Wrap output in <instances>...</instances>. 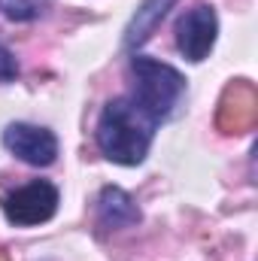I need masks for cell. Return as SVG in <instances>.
Wrapping results in <instances>:
<instances>
[{"label": "cell", "instance_id": "cell-3", "mask_svg": "<svg viewBox=\"0 0 258 261\" xmlns=\"http://www.w3.org/2000/svg\"><path fill=\"white\" fill-rule=\"evenodd\" d=\"M58 210V189L46 179H34L21 189H15L12 195L3 200V213L12 225L18 228H31L40 222H49Z\"/></svg>", "mask_w": 258, "mask_h": 261}, {"label": "cell", "instance_id": "cell-1", "mask_svg": "<svg viewBox=\"0 0 258 261\" xmlns=\"http://www.w3.org/2000/svg\"><path fill=\"white\" fill-rule=\"evenodd\" d=\"M158 119L152 113H146L131 94L116 97L104 107L100 119H97V149L113 161V164H125L134 167L149 155V146L155 140L158 130Z\"/></svg>", "mask_w": 258, "mask_h": 261}, {"label": "cell", "instance_id": "cell-10", "mask_svg": "<svg viewBox=\"0 0 258 261\" xmlns=\"http://www.w3.org/2000/svg\"><path fill=\"white\" fill-rule=\"evenodd\" d=\"M18 76V61H15V55L6 49V46H0V82H12Z\"/></svg>", "mask_w": 258, "mask_h": 261}, {"label": "cell", "instance_id": "cell-4", "mask_svg": "<svg viewBox=\"0 0 258 261\" xmlns=\"http://www.w3.org/2000/svg\"><path fill=\"white\" fill-rule=\"evenodd\" d=\"M216 34H219L216 9L200 3V6H194V9L179 15V21H176V49L183 52V58L197 64L216 46Z\"/></svg>", "mask_w": 258, "mask_h": 261}, {"label": "cell", "instance_id": "cell-8", "mask_svg": "<svg viewBox=\"0 0 258 261\" xmlns=\"http://www.w3.org/2000/svg\"><path fill=\"white\" fill-rule=\"evenodd\" d=\"M173 3H176V0H146V3L134 12L131 24L125 28V49L137 52V49L155 34V28L164 21V15L173 9Z\"/></svg>", "mask_w": 258, "mask_h": 261}, {"label": "cell", "instance_id": "cell-11", "mask_svg": "<svg viewBox=\"0 0 258 261\" xmlns=\"http://www.w3.org/2000/svg\"><path fill=\"white\" fill-rule=\"evenodd\" d=\"M0 261H9V258H6V255H3V252H0Z\"/></svg>", "mask_w": 258, "mask_h": 261}, {"label": "cell", "instance_id": "cell-2", "mask_svg": "<svg viewBox=\"0 0 258 261\" xmlns=\"http://www.w3.org/2000/svg\"><path fill=\"white\" fill-rule=\"evenodd\" d=\"M131 76H134V91L131 97L146 110L152 113L158 122H164L176 103L183 100L186 94V79L179 70H173L170 64H161L155 58H143V55H134L131 58Z\"/></svg>", "mask_w": 258, "mask_h": 261}, {"label": "cell", "instance_id": "cell-7", "mask_svg": "<svg viewBox=\"0 0 258 261\" xmlns=\"http://www.w3.org/2000/svg\"><path fill=\"white\" fill-rule=\"evenodd\" d=\"M255 122V91L246 82H234L219 107V128H225L228 134L240 128H249Z\"/></svg>", "mask_w": 258, "mask_h": 261}, {"label": "cell", "instance_id": "cell-9", "mask_svg": "<svg viewBox=\"0 0 258 261\" xmlns=\"http://www.w3.org/2000/svg\"><path fill=\"white\" fill-rule=\"evenodd\" d=\"M49 6H52V0H0V12L12 21H34Z\"/></svg>", "mask_w": 258, "mask_h": 261}, {"label": "cell", "instance_id": "cell-6", "mask_svg": "<svg viewBox=\"0 0 258 261\" xmlns=\"http://www.w3.org/2000/svg\"><path fill=\"white\" fill-rule=\"evenodd\" d=\"M140 222V210L134 203V197L116 186H107L97 195V225L104 231H119V228H131Z\"/></svg>", "mask_w": 258, "mask_h": 261}, {"label": "cell", "instance_id": "cell-5", "mask_svg": "<svg viewBox=\"0 0 258 261\" xmlns=\"http://www.w3.org/2000/svg\"><path fill=\"white\" fill-rule=\"evenodd\" d=\"M3 146L21 158L31 167H49L58 158V140L49 128L28 125V122H12L3 130Z\"/></svg>", "mask_w": 258, "mask_h": 261}]
</instances>
